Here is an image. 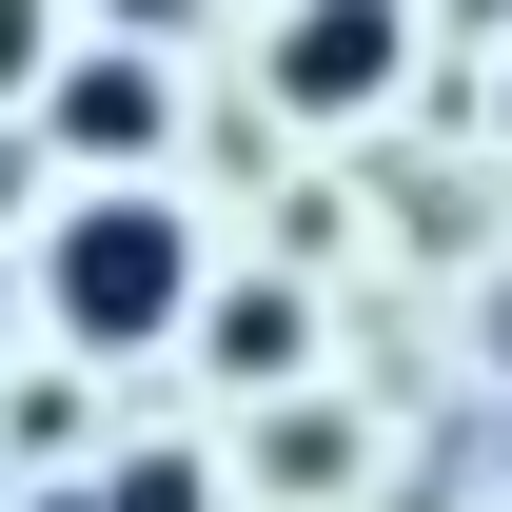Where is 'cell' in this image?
Masks as SVG:
<instances>
[{"label":"cell","mask_w":512,"mask_h":512,"mask_svg":"<svg viewBox=\"0 0 512 512\" xmlns=\"http://www.w3.org/2000/svg\"><path fill=\"white\" fill-rule=\"evenodd\" d=\"M414 60V0H276V99L296 119H375Z\"/></svg>","instance_id":"3"},{"label":"cell","mask_w":512,"mask_h":512,"mask_svg":"<svg viewBox=\"0 0 512 512\" xmlns=\"http://www.w3.org/2000/svg\"><path fill=\"white\" fill-rule=\"evenodd\" d=\"M20 512H119V493H99V473H60V493H20Z\"/></svg>","instance_id":"8"},{"label":"cell","mask_w":512,"mask_h":512,"mask_svg":"<svg viewBox=\"0 0 512 512\" xmlns=\"http://www.w3.org/2000/svg\"><path fill=\"white\" fill-rule=\"evenodd\" d=\"M40 138H60V158H99V178H158V138H178V60H158V40L60 60V79H40Z\"/></svg>","instance_id":"2"},{"label":"cell","mask_w":512,"mask_h":512,"mask_svg":"<svg viewBox=\"0 0 512 512\" xmlns=\"http://www.w3.org/2000/svg\"><path fill=\"white\" fill-rule=\"evenodd\" d=\"M197 335H217V375H237V394H296L316 296H296V276H237V296H197Z\"/></svg>","instance_id":"4"},{"label":"cell","mask_w":512,"mask_h":512,"mask_svg":"<svg viewBox=\"0 0 512 512\" xmlns=\"http://www.w3.org/2000/svg\"><path fill=\"white\" fill-rule=\"evenodd\" d=\"M256 473H276V493H355V414H276Z\"/></svg>","instance_id":"5"},{"label":"cell","mask_w":512,"mask_h":512,"mask_svg":"<svg viewBox=\"0 0 512 512\" xmlns=\"http://www.w3.org/2000/svg\"><path fill=\"white\" fill-rule=\"evenodd\" d=\"M60 79V0H0V99H40Z\"/></svg>","instance_id":"7"},{"label":"cell","mask_w":512,"mask_h":512,"mask_svg":"<svg viewBox=\"0 0 512 512\" xmlns=\"http://www.w3.org/2000/svg\"><path fill=\"white\" fill-rule=\"evenodd\" d=\"M473 335H493V375H512V276H493V296H473Z\"/></svg>","instance_id":"9"},{"label":"cell","mask_w":512,"mask_h":512,"mask_svg":"<svg viewBox=\"0 0 512 512\" xmlns=\"http://www.w3.org/2000/svg\"><path fill=\"white\" fill-rule=\"evenodd\" d=\"M20 276H40V335H60V355H158V335H197V296H217L178 178H79Z\"/></svg>","instance_id":"1"},{"label":"cell","mask_w":512,"mask_h":512,"mask_svg":"<svg viewBox=\"0 0 512 512\" xmlns=\"http://www.w3.org/2000/svg\"><path fill=\"white\" fill-rule=\"evenodd\" d=\"M493 138H512V79H493Z\"/></svg>","instance_id":"11"},{"label":"cell","mask_w":512,"mask_h":512,"mask_svg":"<svg viewBox=\"0 0 512 512\" xmlns=\"http://www.w3.org/2000/svg\"><path fill=\"white\" fill-rule=\"evenodd\" d=\"M99 493H119V512H217V473H197V453H119Z\"/></svg>","instance_id":"6"},{"label":"cell","mask_w":512,"mask_h":512,"mask_svg":"<svg viewBox=\"0 0 512 512\" xmlns=\"http://www.w3.org/2000/svg\"><path fill=\"white\" fill-rule=\"evenodd\" d=\"M119 20H197V0H119Z\"/></svg>","instance_id":"10"}]
</instances>
